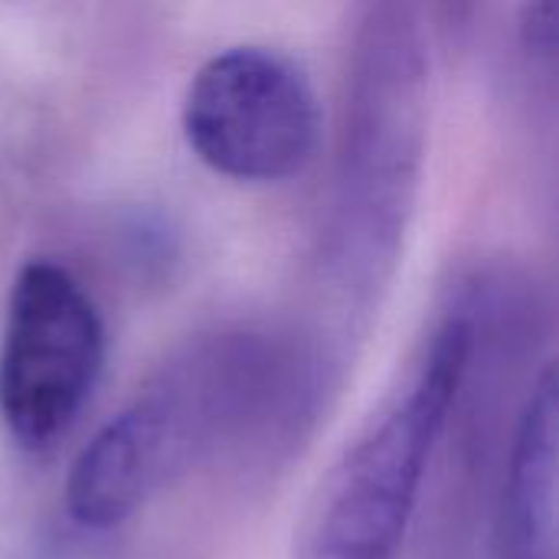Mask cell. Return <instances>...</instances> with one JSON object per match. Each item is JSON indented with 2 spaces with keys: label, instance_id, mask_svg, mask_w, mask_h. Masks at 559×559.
Returning a JSON list of instances; mask_svg holds the SVG:
<instances>
[{
  "label": "cell",
  "instance_id": "obj_2",
  "mask_svg": "<svg viewBox=\"0 0 559 559\" xmlns=\"http://www.w3.org/2000/svg\"><path fill=\"white\" fill-rule=\"evenodd\" d=\"M475 350V311H452L432 334L409 383L373 413L324 475L298 531L295 559H400Z\"/></svg>",
  "mask_w": 559,
  "mask_h": 559
},
{
  "label": "cell",
  "instance_id": "obj_5",
  "mask_svg": "<svg viewBox=\"0 0 559 559\" xmlns=\"http://www.w3.org/2000/svg\"><path fill=\"white\" fill-rule=\"evenodd\" d=\"M498 559H559V377L550 364L514 426L495 524Z\"/></svg>",
  "mask_w": 559,
  "mask_h": 559
},
{
  "label": "cell",
  "instance_id": "obj_3",
  "mask_svg": "<svg viewBox=\"0 0 559 559\" xmlns=\"http://www.w3.org/2000/svg\"><path fill=\"white\" fill-rule=\"evenodd\" d=\"M105 364V328L85 288L56 262H26L0 337V419L26 452L52 449L82 416Z\"/></svg>",
  "mask_w": 559,
  "mask_h": 559
},
{
  "label": "cell",
  "instance_id": "obj_6",
  "mask_svg": "<svg viewBox=\"0 0 559 559\" xmlns=\"http://www.w3.org/2000/svg\"><path fill=\"white\" fill-rule=\"evenodd\" d=\"M518 33L534 66H554L559 43V0H524Z\"/></svg>",
  "mask_w": 559,
  "mask_h": 559
},
{
  "label": "cell",
  "instance_id": "obj_4",
  "mask_svg": "<svg viewBox=\"0 0 559 559\" xmlns=\"http://www.w3.org/2000/svg\"><path fill=\"white\" fill-rule=\"evenodd\" d=\"M190 151L239 183H282L318 144V98L285 52L233 46L206 59L183 95Z\"/></svg>",
  "mask_w": 559,
  "mask_h": 559
},
{
  "label": "cell",
  "instance_id": "obj_1",
  "mask_svg": "<svg viewBox=\"0 0 559 559\" xmlns=\"http://www.w3.org/2000/svg\"><path fill=\"white\" fill-rule=\"evenodd\" d=\"M318 350L262 334H223L174 357L75 455L66 511L111 531L200 462L275 459L301 445L328 403Z\"/></svg>",
  "mask_w": 559,
  "mask_h": 559
}]
</instances>
